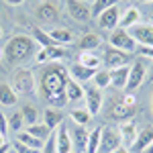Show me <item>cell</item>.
Returning <instances> with one entry per match:
<instances>
[{
	"label": "cell",
	"mask_w": 153,
	"mask_h": 153,
	"mask_svg": "<svg viewBox=\"0 0 153 153\" xmlns=\"http://www.w3.org/2000/svg\"><path fill=\"white\" fill-rule=\"evenodd\" d=\"M71 145H74L76 153H86V145H88V131L84 129V127H80V125L71 131Z\"/></svg>",
	"instance_id": "obj_18"
},
{
	"label": "cell",
	"mask_w": 153,
	"mask_h": 153,
	"mask_svg": "<svg viewBox=\"0 0 153 153\" xmlns=\"http://www.w3.org/2000/svg\"><path fill=\"white\" fill-rule=\"evenodd\" d=\"M129 35L135 39L137 45H147V47H153V25H135L127 29Z\"/></svg>",
	"instance_id": "obj_11"
},
{
	"label": "cell",
	"mask_w": 153,
	"mask_h": 153,
	"mask_svg": "<svg viewBox=\"0 0 153 153\" xmlns=\"http://www.w3.org/2000/svg\"><path fill=\"white\" fill-rule=\"evenodd\" d=\"M10 88L16 92V96H31L37 94L35 76L27 68H16L10 76Z\"/></svg>",
	"instance_id": "obj_3"
},
{
	"label": "cell",
	"mask_w": 153,
	"mask_h": 153,
	"mask_svg": "<svg viewBox=\"0 0 153 153\" xmlns=\"http://www.w3.org/2000/svg\"><path fill=\"white\" fill-rule=\"evenodd\" d=\"M12 149H14L16 153H41V151H37V149H33V147L23 145L21 141H14V143H12Z\"/></svg>",
	"instance_id": "obj_38"
},
{
	"label": "cell",
	"mask_w": 153,
	"mask_h": 153,
	"mask_svg": "<svg viewBox=\"0 0 153 153\" xmlns=\"http://www.w3.org/2000/svg\"><path fill=\"white\" fill-rule=\"evenodd\" d=\"M151 106H153V96H151Z\"/></svg>",
	"instance_id": "obj_50"
},
{
	"label": "cell",
	"mask_w": 153,
	"mask_h": 153,
	"mask_svg": "<svg viewBox=\"0 0 153 153\" xmlns=\"http://www.w3.org/2000/svg\"><path fill=\"white\" fill-rule=\"evenodd\" d=\"M102 45V39L96 35V33H86L80 39V51H94Z\"/></svg>",
	"instance_id": "obj_25"
},
{
	"label": "cell",
	"mask_w": 153,
	"mask_h": 153,
	"mask_svg": "<svg viewBox=\"0 0 153 153\" xmlns=\"http://www.w3.org/2000/svg\"><path fill=\"white\" fill-rule=\"evenodd\" d=\"M43 120H45V125H47L51 131H55L59 125H63V112H61V108H47L45 112H43Z\"/></svg>",
	"instance_id": "obj_20"
},
{
	"label": "cell",
	"mask_w": 153,
	"mask_h": 153,
	"mask_svg": "<svg viewBox=\"0 0 153 153\" xmlns=\"http://www.w3.org/2000/svg\"><path fill=\"white\" fill-rule=\"evenodd\" d=\"M35 53H37V43L35 39L29 35H12L8 39L4 51H2L6 61H10L14 65H21L25 61H29Z\"/></svg>",
	"instance_id": "obj_2"
},
{
	"label": "cell",
	"mask_w": 153,
	"mask_h": 153,
	"mask_svg": "<svg viewBox=\"0 0 153 153\" xmlns=\"http://www.w3.org/2000/svg\"><path fill=\"white\" fill-rule=\"evenodd\" d=\"M41 153H57V145H55V131H51V135H49V139L45 141Z\"/></svg>",
	"instance_id": "obj_37"
},
{
	"label": "cell",
	"mask_w": 153,
	"mask_h": 153,
	"mask_svg": "<svg viewBox=\"0 0 153 153\" xmlns=\"http://www.w3.org/2000/svg\"><path fill=\"white\" fill-rule=\"evenodd\" d=\"M151 80H153V65H151Z\"/></svg>",
	"instance_id": "obj_48"
},
{
	"label": "cell",
	"mask_w": 153,
	"mask_h": 153,
	"mask_svg": "<svg viewBox=\"0 0 153 153\" xmlns=\"http://www.w3.org/2000/svg\"><path fill=\"white\" fill-rule=\"evenodd\" d=\"M23 125H25V120H23V114L21 112H12L10 117H8V129H12L14 133H21Z\"/></svg>",
	"instance_id": "obj_36"
},
{
	"label": "cell",
	"mask_w": 153,
	"mask_h": 153,
	"mask_svg": "<svg viewBox=\"0 0 153 153\" xmlns=\"http://www.w3.org/2000/svg\"><path fill=\"white\" fill-rule=\"evenodd\" d=\"M6 133H8V118L0 112V135H4V137H6Z\"/></svg>",
	"instance_id": "obj_40"
},
{
	"label": "cell",
	"mask_w": 153,
	"mask_h": 153,
	"mask_svg": "<svg viewBox=\"0 0 153 153\" xmlns=\"http://www.w3.org/2000/svg\"><path fill=\"white\" fill-rule=\"evenodd\" d=\"M108 45L114 49H120V51H127V53H133L137 49V43L135 39L129 35L127 29H120L117 27L114 31H110V37H108Z\"/></svg>",
	"instance_id": "obj_5"
},
{
	"label": "cell",
	"mask_w": 153,
	"mask_h": 153,
	"mask_svg": "<svg viewBox=\"0 0 153 153\" xmlns=\"http://www.w3.org/2000/svg\"><path fill=\"white\" fill-rule=\"evenodd\" d=\"M35 16L41 23H55L59 19V6L53 0H43L35 10Z\"/></svg>",
	"instance_id": "obj_12"
},
{
	"label": "cell",
	"mask_w": 153,
	"mask_h": 153,
	"mask_svg": "<svg viewBox=\"0 0 153 153\" xmlns=\"http://www.w3.org/2000/svg\"><path fill=\"white\" fill-rule=\"evenodd\" d=\"M137 53H139L141 57L153 59V47H147V45H137Z\"/></svg>",
	"instance_id": "obj_39"
},
{
	"label": "cell",
	"mask_w": 153,
	"mask_h": 153,
	"mask_svg": "<svg viewBox=\"0 0 153 153\" xmlns=\"http://www.w3.org/2000/svg\"><path fill=\"white\" fill-rule=\"evenodd\" d=\"M6 4H10V6H19V4H23L25 0H4Z\"/></svg>",
	"instance_id": "obj_42"
},
{
	"label": "cell",
	"mask_w": 153,
	"mask_h": 153,
	"mask_svg": "<svg viewBox=\"0 0 153 153\" xmlns=\"http://www.w3.org/2000/svg\"><path fill=\"white\" fill-rule=\"evenodd\" d=\"M118 19H120V10H118V4L114 6H110V8H106L102 14H98V25H100V29H104V31H114L118 27Z\"/></svg>",
	"instance_id": "obj_13"
},
{
	"label": "cell",
	"mask_w": 153,
	"mask_h": 153,
	"mask_svg": "<svg viewBox=\"0 0 153 153\" xmlns=\"http://www.w3.org/2000/svg\"><path fill=\"white\" fill-rule=\"evenodd\" d=\"M151 143H153V125H149V127H145V129H141L137 133L135 141L131 145V151L133 153H143Z\"/></svg>",
	"instance_id": "obj_15"
},
{
	"label": "cell",
	"mask_w": 153,
	"mask_h": 153,
	"mask_svg": "<svg viewBox=\"0 0 153 153\" xmlns=\"http://www.w3.org/2000/svg\"><path fill=\"white\" fill-rule=\"evenodd\" d=\"M118 133H120V137H123V141H135V137H137V123L131 118V120H123L120 125L117 127Z\"/></svg>",
	"instance_id": "obj_23"
},
{
	"label": "cell",
	"mask_w": 153,
	"mask_h": 153,
	"mask_svg": "<svg viewBox=\"0 0 153 153\" xmlns=\"http://www.w3.org/2000/svg\"><path fill=\"white\" fill-rule=\"evenodd\" d=\"M139 21H141V10L135 8V6H129L127 10L120 14V19H118V27H120V29H131V27L139 25Z\"/></svg>",
	"instance_id": "obj_17"
},
{
	"label": "cell",
	"mask_w": 153,
	"mask_h": 153,
	"mask_svg": "<svg viewBox=\"0 0 153 153\" xmlns=\"http://www.w3.org/2000/svg\"><path fill=\"white\" fill-rule=\"evenodd\" d=\"M82 2H90V0H82Z\"/></svg>",
	"instance_id": "obj_51"
},
{
	"label": "cell",
	"mask_w": 153,
	"mask_h": 153,
	"mask_svg": "<svg viewBox=\"0 0 153 153\" xmlns=\"http://www.w3.org/2000/svg\"><path fill=\"white\" fill-rule=\"evenodd\" d=\"M16 92L10 88V84H0V104L2 106H14L16 104Z\"/></svg>",
	"instance_id": "obj_26"
},
{
	"label": "cell",
	"mask_w": 153,
	"mask_h": 153,
	"mask_svg": "<svg viewBox=\"0 0 153 153\" xmlns=\"http://www.w3.org/2000/svg\"><path fill=\"white\" fill-rule=\"evenodd\" d=\"M16 141H21L23 145H27V147H33V149H37V151H41V149H43V145H45V141H39L37 137L29 135L27 131L19 133V139H16Z\"/></svg>",
	"instance_id": "obj_32"
},
{
	"label": "cell",
	"mask_w": 153,
	"mask_h": 153,
	"mask_svg": "<svg viewBox=\"0 0 153 153\" xmlns=\"http://www.w3.org/2000/svg\"><path fill=\"white\" fill-rule=\"evenodd\" d=\"M143 153H153V143H151V145H149V147H147V149H145Z\"/></svg>",
	"instance_id": "obj_46"
},
{
	"label": "cell",
	"mask_w": 153,
	"mask_h": 153,
	"mask_svg": "<svg viewBox=\"0 0 153 153\" xmlns=\"http://www.w3.org/2000/svg\"><path fill=\"white\" fill-rule=\"evenodd\" d=\"M84 100H86V108L92 117H96L102 110L104 96H102V90H98L96 86H86L84 88Z\"/></svg>",
	"instance_id": "obj_9"
},
{
	"label": "cell",
	"mask_w": 153,
	"mask_h": 153,
	"mask_svg": "<svg viewBox=\"0 0 153 153\" xmlns=\"http://www.w3.org/2000/svg\"><path fill=\"white\" fill-rule=\"evenodd\" d=\"M70 82V70H65L61 63H47L39 76V96L51 104V108H61L68 104L65 86Z\"/></svg>",
	"instance_id": "obj_1"
},
{
	"label": "cell",
	"mask_w": 153,
	"mask_h": 153,
	"mask_svg": "<svg viewBox=\"0 0 153 153\" xmlns=\"http://www.w3.org/2000/svg\"><path fill=\"white\" fill-rule=\"evenodd\" d=\"M10 147H12V145H8V143L2 145V147H0V153H8V151H10Z\"/></svg>",
	"instance_id": "obj_44"
},
{
	"label": "cell",
	"mask_w": 153,
	"mask_h": 153,
	"mask_svg": "<svg viewBox=\"0 0 153 153\" xmlns=\"http://www.w3.org/2000/svg\"><path fill=\"white\" fill-rule=\"evenodd\" d=\"M27 133L33 135V137H37L39 141H47L49 135H51V129H49L45 123H37V125H29V127H27Z\"/></svg>",
	"instance_id": "obj_28"
},
{
	"label": "cell",
	"mask_w": 153,
	"mask_h": 153,
	"mask_svg": "<svg viewBox=\"0 0 153 153\" xmlns=\"http://www.w3.org/2000/svg\"><path fill=\"white\" fill-rule=\"evenodd\" d=\"M145 76H147V65H145V61H143V59H135V61H133V65H131V71H129L127 90H129V92L137 90V88L143 84Z\"/></svg>",
	"instance_id": "obj_10"
},
{
	"label": "cell",
	"mask_w": 153,
	"mask_h": 153,
	"mask_svg": "<svg viewBox=\"0 0 153 153\" xmlns=\"http://www.w3.org/2000/svg\"><path fill=\"white\" fill-rule=\"evenodd\" d=\"M135 106H127L125 102H123V98L120 100H117V102H112V106H110V110H108V118L112 120H131L133 118V114H135Z\"/></svg>",
	"instance_id": "obj_14"
},
{
	"label": "cell",
	"mask_w": 153,
	"mask_h": 153,
	"mask_svg": "<svg viewBox=\"0 0 153 153\" xmlns=\"http://www.w3.org/2000/svg\"><path fill=\"white\" fill-rule=\"evenodd\" d=\"M100 135H102V127H96L88 133V145H86V153H98L100 147Z\"/></svg>",
	"instance_id": "obj_29"
},
{
	"label": "cell",
	"mask_w": 153,
	"mask_h": 153,
	"mask_svg": "<svg viewBox=\"0 0 153 153\" xmlns=\"http://www.w3.org/2000/svg\"><path fill=\"white\" fill-rule=\"evenodd\" d=\"M92 82H94V86L98 88V90L108 88V86H110V71H108V70H96Z\"/></svg>",
	"instance_id": "obj_33"
},
{
	"label": "cell",
	"mask_w": 153,
	"mask_h": 153,
	"mask_svg": "<svg viewBox=\"0 0 153 153\" xmlns=\"http://www.w3.org/2000/svg\"><path fill=\"white\" fill-rule=\"evenodd\" d=\"M49 37L55 41V45H59V47L61 45H71L76 41V37H74V33H71L70 29H61V27L59 29H51L49 31Z\"/></svg>",
	"instance_id": "obj_21"
},
{
	"label": "cell",
	"mask_w": 153,
	"mask_h": 153,
	"mask_svg": "<svg viewBox=\"0 0 153 153\" xmlns=\"http://www.w3.org/2000/svg\"><path fill=\"white\" fill-rule=\"evenodd\" d=\"M65 98H68V102H78V100H82L84 98L82 84H78L76 80L70 78V82H68V86H65Z\"/></svg>",
	"instance_id": "obj_24"
},
{
	"label": "cell",
	"mask_w": 153,
	"mask_h": 153,
	"mask_svg": "<svg viewBox=\"0 0 153 153\" xmlns=\"http://www.w3.org/2000/svg\"><path fill=\"white\" fill-rule=\"evenodd\" d=\"M123 145V137L118 133L117 127L112 125H106L102 127V135H100V147H98V153H112L114 149H118Z\"/></svg>",
	"instance_id": "obj_4"
},
{
	"label": "cell",
	"mask_w": 153,
	"mask_h": 153,
	"mask_svg": "<svg viewBox=\"0 0 153 153\" xmlns=\"http://www.w3.org/2000/svg\"><path fill=\"white\" fill-rule=\"evenodd\" d=\"M70 118L76 123V125L84 127V125H88V123L92 120V114L88 112V108H74V110L70 112Z\"/></svg>",
	"instance_id": "obj_31"
},
{
	"label": "cell",
	"mask_w": 153,
	"mask_h": 153,
	"mask_svg": "<svg viewBox=\"0 0 153 153\" xmlns=\"http://www.w3.org/2000/svg\"><path fill=\"white\" fill-rule=\"evenodd\" d=\"M129 65H123L117 70H110V86L114 88H127V80H129Z\"/></svg>",
	"instance_id": "obj_22"
},
{
	"label": "cell",
	"mask_w": 153,
	"mask_h": 153,
	"mask_svg": "<svg viewBox=\"0 0 153 153\" xmlns=\"http://www.w3.org/2000/svg\"><path fill=\"white\" fill-rule=\"evenodd\" d=\"M112 153H131V151L127 149V147H123V145H120V147H118V149H114Z\"/></svg>",
	"instance_id": "obj_43"
},
{
	"label": "cell",
	"mask_w": 153,
	"mask_h": 153,
	"mask_svg": "<svg viewBox=\"0 0 153 153\" xmlns=\"http://www.w3.org/2000/svg\"><path fill=\"white\" fill-rule=\"evenodd\" d=\"M0 55H2V51H0Z\"/></svg>",
	"instance_id": "obj_52"
},
{
	"label": "cell",
	"mask_w": 153,
	"mask_h": 153,
	"mask_svg": "<svg viewBox=\"0 0 153 153\" xmlns=\"http://www.w3.org/2000/svg\"><path fill=\"white\" fill-rule=\"evenodd\" d=\"M139 2H153V0H139Z\"/></svg>",
	"instance_id": "obj_47"
},
{
	"label": "cell",
	"mask_w": 153,
	"mask_h": 153,
	"mask_svg": "<svg viewBox=\"0 0 153 153\" xmlns=\"http://www.w3.org/2000/svg\"><path fill=\"white\" fill-rule=\"evenodd\" d=\"M68 57H70V53L63 47H59V45H55V47H41L35 53V63H39V65H43V63H61Z\"/></svg>",
	"instance_id": "obj_6"
},
{
	"label": "cell",
	"mask_w": 153,
	"mask_h": 153,
	"mask_svg": "<svg viewBox=\"0 0 153 153\" xmlns=\"http://www.w3.org/2000/svg\"><path fill=\"white\" fill-rule=\"evenodd\" d=\"M65 10L76 23H88L92 19V8L82 0H65Z\"/></svg>",
	"instance_id": "obj_7"
},
{
	"label": "cell",
	"mask_w": 153,
	"mask_h": 153,
	"mask_svg": "<svg viewBox=\"0 0 153 153\" xmlns=\"http://www.w3.org/2000/svg\"><path fill=\"white\" fill-rule=\"evenodd\" d=\"M2 145H6V137H4V135H0V147H2Z\"/></svg>",
	"instance_id": "obj_45"
},
{
	"label": "cell",
	"mask_w": 153,
	"mask_h": 153,
	"mask_svg": "<svg viewBox=\"0 0 153 153\" xmlns=\"http://www.w3.org/2000/svg\"><path fill=\"white\" fill-rule=\"evenodd\" d=\"M33 39H35L37 45H41V47H55V41L49 37V33L43 31V29H39V27H33Z\"/></svg>",
	"instance_id": "obj_30"
},
{
	"label": "cell",
	"mask_w": 153,
	"mask_h": 153,
	"mask_svg": "<svg viewBox=\"0 0 153 153\" xmlns=\"http://www.w3.org/2000/svg\"><path fill=\"white\" fill-rule=\"evenodd\" d=\"M0 37H2V27H0Z\"/></svg>",
	"instance_id": "obj_49"
},
{
	"label": "cell",
	"mask_w": 153,
	"mask_h": 153,
	"mask_svg": "<svg viewBox=\"0 0 153 153\" xmlns=\"http://www.w3.org/2000/svg\"><path fill=\"white\" fill-rule=\"evenodd\" d=\"M94 74H96V70H88V68H84V65H80V63H76V65L70 68V78L76 80L78 84L90 82V80L94 78Z\"/></svg>",
	"instance_id": "obj_19"
},
{
	"label": "cell",
	"mask_w": 153,
	"mask_h": 153,
	"mask_svg": "<svg viewBox=\"0 0 153 153\" xmlns=\"http://www.w3.org/2000/svg\"><path fill=\"white\" fill-rule=\"evenodd\" d=\"M114 4H118L117 0H94V4L90 6L92 8V19H98V14H102L106 8H110Z\"/></svg>",
	"instance_id": "obj_35"
},
{
	"label": "cell",
	"mask_w": 153,
	"mask_h": 153,
	"mask_svg": "<svg viewBox=\"0 0 153 153\" xmlns=\"http://www.w3.org/2000/svg\"><path fill=\"white\" fill-rule=\"evenodd\" d=\"M21 114H23V120L27 125H37L39 123V112H37V108L33 104H25Z\"/></svg>",
	"instance_id": "obj_34"
},
{
	"label": "cell",
	"mask_w": 153,
	"mask_h": 153,
	"mask_svg": "<svg viewBox=\"0 0 153 153\" xmlns=\"http://www.w3.org/2000/svg\"><path fill=\"white\" fill-rule=\"evenodd\" d=\"M78 63L84 65V68H88V70H98V68H100V57L96 55L94 51H82Z\"/></svg>",
	"instance_id": "obj_27"
},
{
	"label": "cell",
	"mask_w": 153,
	"mask_h": 153,
	"mask_svg": "<svg viewBox=\"0 0 153 153\" xmlns=\"http://www.w3.org/2000/svg\"><path fill=\"white\" fill-rule=\"evenodd\" d=\"M55 145H57V153H71V149H74L70 131L65 125H59L55 129Z\"/></svg>",
	"instance_id": "obj_16"
},
{
	"label": "cell",
	"mask_w": 153,
	"mask_h": 153,
	"mask_svg": "<svg viewBox=\"0 0 153 153\" xmlns=\"http://www.w3.org/2000/svg\"><path fill=\"white\" fill-rule=\"evenodd\" d=\"M131 55L127 51H120V49H114L110 45H106L104 49V65L106 70H117V68H123V65H129Z\"/></svg>",
	"instance_id": "obj_8"
},
{
	"label": "cell",
	"mask_w": 153,
	"mask_h": 153,
	"mask_svg": "<svg viewBox=\"0 0 153 153\" xmlns=\"http://www.w3.org/2000/svg\"><path fill=\"white\" fill-rule=\"evenodd\" d=\"M123 102L127 106H135L137 104V100H135V96H133V92H127V94L123 96Z\"/></svg>",
	"instance_id": "obj_41"
}]
</instances>
